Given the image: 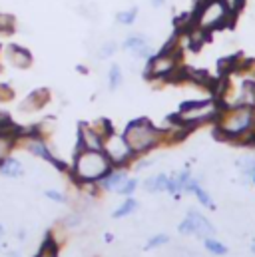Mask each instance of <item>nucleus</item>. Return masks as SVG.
Masks as SVG:
<instances>
[{"label":"nucleus","mask_w":255,"mask_h":257,"mask_svg":"<svg viewBox=\"0 0 255 257\" xmlns=\"http://www.w3.org/2000/svg\"><path fill=\"white\" fill-rule=\"evenodd\" d=\"M6 58L10 60V64H14L16 68H22V70L30 68V64H32L30 50H26L24 46H18V44H10L6 48Z\"/></svg>","instance_id":"nucleus-9"},{"label":"nucleus","mask_w":255,"mask_h":257,"mask_svg":"<svg viewBox=\"0 0 255 257\" xmlns=\"http://www.w3.org/2000/svg\"><path fill=\"white\" fill-rule=\"evenodd\" d=\"M188 219H190L191 227H193V233L201 235V237H211L215 233V227L197 211H190L188 213Z\"/></svg>","instance_id":"nucleus-10"},{"label":"nucleus","mask_w":255,"mask_h":257,"mask_svg":"<svg viewBox=\"0 0 255 257\" xmlns=\"http://www.w3.org/2000/svg\"><path fill=\"white\" fill-rule=\"evenodd\" d=\"M237 166H239V168L243 170V174H247V176H253L255 174V158H245V160H241Z\"/></svg>","instance_id":"nucleus-25"},{"label":"nucleus","mask_w":255,"mask_h":257,"mask_svg":"<svg viewBox=\"0 0 255 257\" xmlns=\"http://www.w3.org/2000/svg\"><path fill=\"white\" fill-rule=\"evenodd\" d=\"M253 182H255V174H253Z\"/></svg>","instance_id":"nucleus-33"},{"label":"nucleus","mask_w":255,"mask_h":257,"mask_svg":"<svg viewBox=\"0 0 255 257\" xmlns=\"http://www.w3.org/2000/svg\"><path fill=\"white\" fill-rule=\"evenodd\" d=\"M124 82V74H122V68L118 64H112L110 68V74H108V84H110V90H118Z\"/></svg>","instance_id":"nucleus-17"},{"label":"nucleus","mask_w":255,"mask_h":257,"mask_svg":"<svg viewBox=\"0 0 255 257\" xmlns=\"http://www.w3.org/2000/svg\"><path fill=\"white\" fill-rule=\"evenodd\" d=\"M124 50L128 52H132L136 58H150V56H154V50H152V44H150V40L146 38V36H142V34H130L126 40H124Z\"/></svg>","instance_id":"nucleus-7"},{"label":"nucleus","mask_w":255,"mask_h":257,"mask_svg":"<svg viewBox=\"0 0 255 257\" xmlns=\"http://www.w3.org/2000/svg\"><path fill=\"white\" fill-rule=\"evenodd\" d=\"M116 50H118V42H114V40H106V42L102 44V48H100V58L106 60V58L114 56Z\"/></svg>","instance_id":"nucleus-21"},{"label":"nucleus","mask_w":255,"mask_h":257,"mask_svg":"<svg viewBox=\"0 0 255 257\" xmlns=\"http://www.w3.org/2000/svg\"><path fill=\"white\" fill-rule=\"evenodd\" d=\"M138 14H140V8H138V6L120 10V12L116 14V22H118L120 26H132V24L138 20Z\"/></svg>","instance_id":"nucleus-15"},{"label":"nucleus","mask_w":255,"mask_h":257,"mask_svg":"<svg viewBox=\"0 0 255 257\" xmlns=\"http://www.w3.org/2000/svg\"><path fill=\"white\" fill-rule=\"evenodd\" d=\"M16 30V18L12 14L0 12V34H12Z\"/></svg>","instance_id":"nucleus-18"},{"label":"nucleus","mask_w":255,"mask_h":257,"mask_svg":"<svg viewBox=\"0 0 255 257\" xmlns=\"http://www.w3.org/2000/svg\"><path fill=\"white\" fill-rule=\"evenodd\" d=\"M223 4L227 6V10H229L233 16H237V14L243 10V6H245V0H223Z\"/></svg>","instance_id":"nucleus-23"},{"label":"nucleus","mask_w":255,"mask_h":257,"mask_svg":"<svg viewBox=\"0 0 255 257\" xmlns=\"http://www.w3.org/2000/svg\"><path fill=\"white\" fill-rule=\"evenodd\" d=\"M28 152H32L34 156H40V158H44L46 162H50V164H54L56 168H60V170H66V166H64L62 162H58L52 154H50V150L46 148V144L44 142H40L38 138H30V142H28Z\"/></svg>","instance_id":"nucleus-11"},{"label":"nucleus","mask_w":255,"mask_h":257,"mask_svg":"<svg viewBox=\"0 0 255 257\" xmlns=\"http://www.w3.org/2000/svg\"><path fill=\"white\" fill-rule=\"evenodd\" d=\"M128 178V174L124 170H110L102 180H100V186L104 188V190H108V192H112V190H116L118 192V188L122 186V182Z\"/></svg>","instance_id":"nucleus-13"},{"label":"nucleus","mask_w":255,"mask_h":257,"mask_svg":"<svg viewBox=\"0 0 255 257\" xmlns=\"http://www.w3.org/2000/svg\"><path fill=\"white\" fill-rule=\"evenodd\" d=\"M78 148L80 150H102L104 138L94 130V126L80 124L78 128Z\"/></svg>","instance_id":"nucleus-8"},{"label":"nucleus","mask_w":255,"mask_h":257,"mask_svg":"<svg viewBox=\"0 0 255 257\" xmlns=\"http://www.w3.org/2000/svg\"><path fill=\"white\" fill-rule=\"evenodd\" d=\"M46 197H48V199H52V201H58V203H62V201H66L64 193L56 192V190H48V192H46Z\"/></svg>","instance_id":"nucleus-28"},{"label":"nucleus","mask_w":255,"mask_h":257,"mask_svg":"<svg viewBox=\"0 0 255 257\" xmlns=\"http://www.w3.org/2000/svg\"><path fill=\"white\" fill-rule=\"evenodd\" d=\"M112 168V162L102 150H78L74 162V176L80 184H94L100 182Z\"/></svg>","instance_id":"nucleus-3"},{"label":"nucleus","mask_w":255,"mask_h":257,"mask_svg":"<svg viewBox=\"0 0 255 257\" xmlns=\"http://www.w3.org/2000/svg\"><path fill=\"white\" fill-rule=\"evenodd\" d=\"M219 110H221V104L215 98L193 100V102H184L180 112L176 116H172V120H176V124H182L191 130L199 124H205V122H215Z\"/></svg>","instance_id":"nucleus-4"},{"label":"nucleus","mask_w":255,"mask_h":257,"mask_svg":"<svg viewBox=\"0 0 255 257\" xmlns=\"http://www.w3.org/2000/svg\"><path fill=\"white\" fill-rule=\"evenodd\" d=\"M2 235H4V229H2V225H0V237H2Z\"/></svg>","instance_id":"nucleus-32"},{"label":"nucleus","mask_w":255,"mask_h":257,"mask_svg":"<svg viewBox=\"0 0 255 257\" xmlns=\"http://www.w3.org/2000/svg\"><path fill=\"white\" fill-rule=\"evenodd\" d=\"M12 257H16V255H12Z\"/></svg>","instance_id":"nucleus-34"},{"label":"nucleus","mask_w":255,"mask_h":257,"mask_svg":"<svg viewBox=\"0 0 255 257\" xmlns=\"http://www.w3.org/2000/svg\"><path fill=\"white\" fill-rule=\"evenodd\" d=\"M166 186H168V176H166V174L154 176V178H150V180H146V182H144V188L152 193L166 192Z\"/></svg>","instance_id":"nucleus-16"},{"label":"nucleus","mask_w":255,"mask_h":257,"mask_svg":"<svg viewBox=\"0 0 255 257\" xmlns=\"http://www.w3.org/2000/svg\"><path fill=\"white\" fill-rule=\"evenodd\" d=\"M102 152L108 156V160L112 162V166H124L126 162H130L136 156L132 152V148L128 146V142L124 140V136H116L114 132L104 138Z\"/></svg>","instance_id":"nucleus-6"},{"label":"nucleus","mask_w":255,"mask_h":257,"mask_svg":"<svg viewBox=\"0 0 255 257\" xmlns=\"http://www.w3.org/2000/svg\"><path fill=\"white\" fill-rule=\"evenodd\" d=\"M48 98H50V94H48V90H44V88H40V90H36V92H32L24 102H22V110L24 112H32V110H40L46 102H48Z\"/></svg>","instance_id":"nucleus-12"},{"label":"nucleus","mask_w":255,"mask_h":257,"mask_svg":"<svg viewBox=\"0 0 255 257\" xmlns=\"http://www.w3.org/2000/svg\"><path fill=\"white\" fill-rule=\"evenodd\" d=\"M10 146H12V134H2L0 136V162L2 158H6V152L10 150Z\"/></svg>","instance_id":"nucleus-24"},{"label":"nucleus","mask_w":255,"mask_h":257,"mask_svg":"<svg viewBox=\"0 0 255 257\" xmlns=\"http://www.w3.org/2000/svg\"><path fill=\"white\" fill-rule=\"evenodd\" d=\"M180 231H182V233H193V227H191V223H190V219H188V217L180 223Z\"/></svg>","instance_id":"nucleus-29"},{"label":"nucleus","mask_w":255,"mask_h":257,"mask_svg":"<svg viewBox=\"0 0 255 257\" xmlns=\"http://www.w3.org/2000/svg\"><path fill=\"white\" fill-rule=\"evenodd\" d=\"M193 26L211 34L221 28H229L235 16L227 10L223 0H193Z\"/></svg>","instance_id":"nucleus-2"},{"label":"nucleus","mask_w":255,"mask_h":257,"mask_svg":"<svg viewBox=\"0 0 255 257\" xmlns=\"http://www.w3.org/2000/svg\"><path fill=\"white\" fill-rule=\"evenodd\" d=\"M255 128V108L253 106H221L215 118V136L219 140L239 142L245 134Z\"/></svg>","instance_id":"nucleus-1"},{"label":"nucleus","mask_w":255,"mask_h":257,"mask_svg":"<svg viewBox=\"0 0 255 257\" xmlns=\"http://www.w3.org/2000/svg\"><path fill=\"white\" fill-rule=\"evenodd\" d=\"M138 188V180H134V178H130V180H124L122 182V186L118 188V193H122V195H132L134 193V190Z\"/></svg>","instance_id":"nucleus-22"},{"label":"nucleus","mask_w":255,"mask_h":257,"mask_svg":"<svg viewBox=\"0 0 255 257\" xmlns=\"http://www.w3.org/2000/svg\"><path fill=\"white\" fill-rule=\"evenodd\" d=\"M205 249L215 253V255H225L227 253V247L223 243H219L217 239H213V237H205Z\"/></svg>","instance_id":"nucleus-20"},{"label":"nucleus","mask_w":255,"mask_h":257,"mask_svg":"<svg viewBox=\"0 0 255 257\" xmlns=\"http://www.w3.org/2000/svg\"><path fill=\"white\" fill-rule=\"evenodd\" d=\"M12 96H14V90L8 84H0V100L8 102V100H12Z\"/></svg>","instance_id":"nucleus-27"},{"label":"nucleus","mask_w":255,"mask_h":257,"mask_svg":"<svg viewBox=\"0 0 255 257\" xmlns=\"http://www.w3.org/2000/svg\"><path fill=\"white\" fill-rule=\"evenodd\" d=\"M170 241V237L166 235V233H160V235H156V237H152L150 241H148V249H152V247H158V245H164V243H168Z\"/></svg>","instance_id":"nucleus-26"},{"label":"nucleus","mask_w":255,"mask_h":257,"mask_svg":"<svg viewBox=\"0 0 255 257\" xmlns=\"http://www.w3.org/2000/svg\"><path fill=\"white\" fill-rule=\"evenodd\" d=\"M136 207H138V201H136L134 197H128L126 201L114 211V217H118V219H120V217H126V215H130V213L136 211Z\"/></svg>","instance_id":"nucleus-19"},{"label":"nucleus","mask_w":255,"mask_h":257,"mask_svg":"<svg viewBox=\"0 0 255 257\" xmlns=\"http://www.w3.org/2000/svg\"><path fill=\"white\" fill-rule=\"evenodd\" d=\"M0 174L4 178H20L24 174V166L16 158H2V162H0Z\"/></svg>","instance_id":"nucleus-14"},{"label":"nucleus","mask_w":255,"mask_h":257,"mask_svg":"<svg viewBox=\"0 0 255 257\" xmlns=\"http://www.w3.org/2000/svg\"><path fill=\"white\" fill-rule=\"evenodd\" d=\"M150 4H152L154 8H162V6L166 4V0H150Z\"/></svg>","instance_id":"nucleus-30"},{"label":"nucleus","mask_w":255,"mask_h":257,"mask_svg":"<svg viewBox=\"0 0 255 257\" xmlns=\"http://www.w3.org/2000/svg\"><path fill=\"white\" fill-rule=\"evenodd\" d=\"M76 70H78V72H82V74H86V72H88V70H86V66H78Z\"/></svg>","instance_id":"nucleus-31"},{"label":"nucleus","mask_w":255,"mask_h":257,"mask_svg":"<svg viewBox=\"0 0 255 257\" xmlns=\"http://www.w3.org/2000/svg\"><path fill=\"white\" fill-rule=\"evenodd\" d=\"M164 138V132L158 130L148 118H138L132 120L124 130V140L132 148L134 154H144L156 148Z\"/></svg>","instance_id":"nucleus-5"}]
</instances>
